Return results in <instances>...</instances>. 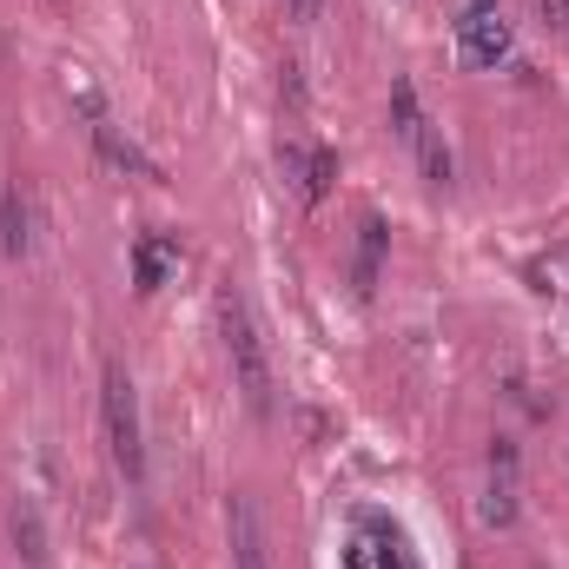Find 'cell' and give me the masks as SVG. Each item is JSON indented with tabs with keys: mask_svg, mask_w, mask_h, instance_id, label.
<instances>
[{
	"mask_svg": "<svg viewBox=\"0 0 569 569\" xmlns=\"http://www.w3.org/2000/svg\"><path fill=\"white\" fill-rule=\"evenodd\" d=\"M7 537H13V550H20V563H47V523H40V510L27 503V497H13V510H7Z\"/></svg>",
	"mask_w": 569,
	"mask_h": 569,
	"instance_id": "obj_9",
	"label": "cell"
},
{
	"mask_svg": "<svg viewBox=\"0 0 569 569\" xmlns=\"http://www.w3.org/2000/svg\"><path fill=\"white\" fill-rule=\"evenodd\" d=\"M93 152H100L107 166H120V172L146 179V186H159V179H166V172H159V159H152V152H140V146L127 140L120 127H107V120H93Z\"/></svg>",
	"mask_w": 569,
	"mask_h": 569,
	"instance_id": "obj_7",
	"label": "cell"
},
{
	"mask_svg": "<svg viewBox=\"0 0 569 569\" xmlns=\"http://www.w3.org/2000/svg\"><path fill=\"white\" fill-rule=\"evenodd\" d=\"M0 252L7 259H27L33 252V206H27V186L20 179L0 192Z\"/></svg>",
	"mask_w": 569,
	"mask_h": 569,
	"instance_id": "obj_8",
	"label": "cell"
},
{
	"mask_svg": "<svg viewBox=\"0 0 569 569\" xmlns=\"http://www.w3.org/2000/svg\"><path fill=\"white\" fill-rule=\"evenodd\" d=\"M537 20L557 27V33H569V0H537Z\"/></svg>",
	"mask_w": 569,
	"mask_h": 569,
	"instance_id": "obj_15",
	"label": "cell"
},
{
	"mask_svg": "<svg viewBox=\"0 0 569 569\" xmlns=\"http://www.w3.org/2000/svg\"><path fill=\"white\" fill-rule=\"evenodd\" d=\"M517 463H523V450H517V437H490V470L517 483Z\"/></svg>",
	"mask_w": 569,
	"mask_h": 569,
	"instance_id": "obj_14",
	"label": "cell"
},
{
	"mask_svg": "<svg viewBox=\"0 0 569 569\" xmlns=\"http://www.w3.org/2000/svg\"><path fill=\"white\" fill-rule=\"evenodd\" d=\"M284 13H291V20H298V27H311V20H318V13H325V0H284Z\"/></svg>",
	"mask_w": 569,
	"mask_h": 569,
	"instance_id": "obj_17",
	"label": "cell"
},
{
	"mask_svg": "<svg viewBox=\"0 0 569 569\" xmlns=\"http://www.w3.org/2000/svg\"><path fill=\"white\" fill-rule=\"evenodd\" d=\"M418 166H425V179L437 186V192L450 186V146L437 140V133H425V140H418Z\"/></svg>",
	"mask_w": 569,
	"mask_h": 569,
	"instance_id": "obj_13",
	"label": "cell"
},
{
	"mask_svg": "<svg viewBox=\"0 0 569 569\" xmlns=\"http://www.w3.org/2000/svg\"><path fill=\"white\" fill-rule=\"evenodd\" d=\"M100 418H107V450H113V470L127 483L146 477V430H140V391L127 378V365H107L100 371Z\"/></svg>",
	"mask_w": 569,
	"mask_h": 569,
	"instance_id": "obj_2",
	"label": "cell"
},
{
	"mask_svg": "<svg viewBox=\"0 0 569 569\" xmlns=\"http://www.w3.org/2000/svg\"><path fill=\"white\" fill-rule=\"evenodd\" d=\"M385 246H391V226H385L378 212H365V219H358V252H351V291H358V298H371V291H378Z\"/></svg>",
	"mask_w": 569,
	"mask_h": 569,
	"instance_id": "obj_6",
	"label": "cell"
},
{
	"mask_svg": "<svg viewBox=\"0 0 569 569\" xmlns=\"http://www.w3.org/2000/svg\"><path fill=\"white\" fill-rule=\"evenodd\" d=\"M219 331H226V358H232V378H239V391H246V411L252 418H272V358H266V338H259V325H252V305L226 284L219 291Z\"/></svg>",
	"mask_w": 569,
	"mask_h": 569,
	"instance_id": "obj_1",
	"label": "cell"
},
{
	"mask_svg": "<svg viewBox=\"0 0 569 569\" xmlns=\"http://www.w3.org/2000/svg\"><path fill=\"white\" fill-rule=\"evenodd\" d=\"M477 517H483V530H510V523H517V483H510V477H497V483L483 490Z\"/></svg>",
	"mask_w": 569,
	"mask_h": 569,
	"instance_id": "obj_11",
	"label": "cell"
},
{
	"mask_svg": "<svg viewBox=\"0 0 569 569\" xmlns=\"http://www.w3.org/2000/svg\"><path fill=\"white\" fill-rule=\"evenodd\" d=\"M226 543H232V569H272V543H266V517L252 490L226 497Z\"/></svg>",
	"mask_w": 569,
	"mask_h": 569,
	"instance_id": "obj_3",
	"label": "cell"
},
{
	"mask_svg": "<svg viewBox=\"0 0 569 569\" xmlns=\"http://www.w3.org/2000/svg\"><path fill=\"white\" fill-rule=\"evenodd\" d=\"M477 13H497V0H450V20H477Z\"/></svg>",
	"mask_w": 569,
	"mask_h": 569,
	"instance_id": "obj_18",
	"label": "cell"
},
{
	"mask_svg": "<svg viewBox=\"0 0 569 569\" xmlns=\"http://www.w3.org/2000/svg\"><path fill=\"white\" fill-rule=\"evenodd\" d=\"M391 133L405 146H418L430 133V120H425V107H418V87L411 80H391Z\"/></svg>",
	"mask_w": 569,
	"mask_h": 569,
	"instance_id": "obj_10",
	"label": "cell"
},
{
	"mask_svg": "<svg viewBox=\"0 0 569 569\" xmlns=\"http://www.w3.org/2000/svg\"><path fill=\"white\" fill-rule=\"evenodd\" d=\"M510 20L503 13H477V20H457V53H463V67H497V60H510Z\"/></svg>",
	"mask_w": 569,
	"mask_h": 569,
	"instance_id": "obj_5",
	"label": "cell"
},
{
	"mask_svg": "<svg viewBox=\"0 0 569 569\" xmlns=\"http://www.w3.org/2000/svg\"><path fill=\"white\" fill-rule=\"evenodd\" d=\"M166 259H172V239H140V246H133L140 291H159V284H166Z\"/></svg>",
	"mask_w": 569,
	"mask_h": 569,
	"instance_id": "obj_12",
	"label": "cell"
},
{
	"mask_svg": "<svg viewBox=\"0 0 569 569\" xmlns=\"http://www.w3.org/2000/svg\"><path fill=\"white\" fill-rule=\"evenodd\" d=\"M279 166H284V179L298 186V199H305V206H318V199L331 192V179H338V159H331L325 146L284 140V146H279Z\"/></svg>",
	"mask_w": 569,
	"mask_h": 569,
	"instance_id": "obj_4",
	"label": "cell"
},
{
	"mask_svg": "<svg viewBox=\"0 0 569 569\" xmlns=\"http://www.w3.org/2000/svg\"><path fill=\"white\" fill-rule=\"evenodd\" d=\"M345 569H385V563H378V550L358 537V543H345Z\"/></svg>",
	"mask_w": 569,
	"mask_h": 569,
	"instance_id": "obj_16",
	"label": "cell"
}]
</instances>
